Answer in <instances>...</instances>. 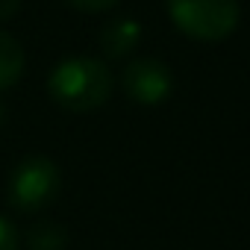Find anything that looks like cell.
Instances as JSON below:
<instances>
[{
  "label": "cell",
  "instance_id": "5",
  "mask_svg": "<svg viewBox=\"0 0 250 250\" xmlns=\"http://www.w3.org/2000/svg\"><path fill=\"white\" fill-rule=\"evenodd\" d=\"M142 39V24L136 18H112L100 30V47L109 59L127 56Z\"/></svg>",
  "mask_w": 250,
  "mask_h": 250
},
{
  "label": "cell",
  "instance_id": "6",
  "mask_svg": "<svg viewBox=\"0 0 250 250\" xmlns=\"http://www.w3.org/2000/svg\"><path fill=\"white\" fill-rule=\"evenodd\" d=\"M24 65H27V53L21 42L0 30V88L15 85L24 74Z\"/></svg>",
  "mask_w": 250,
  "mask_h": 250
},
{
  "label": "cell",
  "instance_id": "7",
  "mask_svg": "<svg viewBox=\"0 0 250 250\" xmlns=\"http://www.w3.org/2000/svg\"><path fill=\"white\" fill-rule=\"evenodd\" d=\"M65 244H68V232L56 221L44 218L27 229V247L30 250H65Z\"/></svg>",
  "mask_w": 250,
  "mask_h": 250
},
{
  "label": "cell",
  "instance_id": "10",
  "mask_svg": "<svg viewBox=\"0 0 250 250\" xmlns=\"http://www.w3.org/2000/svg\"><path fill=\"white\" fill-rule=\"evenodd\" d=\"M24 0H0V18H15Z\"/></svg>",
  "mask_w": 250,
  "mask_h": 250
},
{
  "label": "cell",
  "instance_id": "2",
  "mask_svg": "<svg viewBox=\"0 0 250 250\" xmlns=\"http://www.w3.org/2000/svg\"><path fill=\"white\" fill-rule=\"evenodd\" d=\"M168 15L194 42H224L241 21L238 0H168Z\"/></svg>",
  "mask_w": 250,
  "mask_h": 250
},
{
  "label": "cell",
  "instance_id": "4",
  "mask_svg": "<svg viewBox=\"0 0 250 250\" xmlns=\"http://www.w3.org/2000/svg\"><path fill=\"white\" fill-rule=\"evenodd\" d=\"M121 88L127 91L130 100H136L142 106H156L171 94L174 74L165 62H159L153 56H142V59L127 62V68L121 71Z\"/></svg>",
  "mask_w": 250,
  "mask_h": 250
},
{
  "label": "cell",
  "instance_id": "1",
  "mask_svg": "<svg viewBox=\"0 0 250 250\" xmlns=\"http://www.w3.org/2000/svg\"><path fill=\"white\" fill-rule=\"evenodd\" d=\"M115 88V77L106 62L94 56H68L62 59L47 80L50 97L68 112H94L100 109Z\"/></svg>",
  "mask_w": 250,
  "mask_h": 250
},
{
  "label": "cell",
  "instance_id": "11",
  "mask_svg": "<svg viewBox=\"0 0 250 250\" xmlns=\"http://www.w3.org/2000/svg\"><path fill=\"white\" fill-rule=\"evenodd\" d=\"M0 121H3V106H0Z\"/></svg>",
  "mask_w": 250,
  "mask_h": 250
},
{
  "label": "cell",
  "instance_id": "9",
  "mask_svg": "<svg viewBox=\"0 0 250 250\" xmlns=\"http://www.w3.org/2000/svg\"><path fill=\"white\" fill-rule=\"evenodd\" d=\"M68 3L74 9H80V12H109V9H115L121 3V0H68Z\"/></svg>",
  "mask_w": 250,
  "mask_h": 250
},
{
  "label": "cell",
  "instance_id": "8",
  "mask_svg": "<svg viewBox=\"0 0 250 250\" xmlns=\"http://www.w3.org/2000/svg\"><path fill=\"white\" fill-rule=\"evenodd\" d=\"M21 247V238H18V229L0 215V250H18Z\"/></svg>",
  "mask_w": 250,
  "mask_h": 250
},
{
  "label": "cell",
  "instance_id": "3",
  "mask_svg": "<svg viewBox=\"0 0 250 250\" xmlns=\"http://www.w3.org/2000/svg\"><path fill=\"white\" fill-rule=\"evenodd\" d=\"M62 177L53 159L47 156H27L15 165L9 177V206L24 215H36L47 209L59 194Z\"/></svg>",
  "mask_w": 250,
  "mask_h": 250
}]
</instances>
